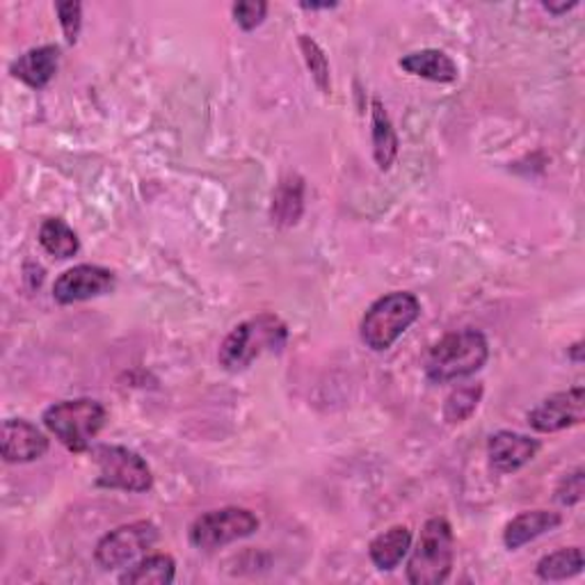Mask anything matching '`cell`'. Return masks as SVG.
I'll use <instances>...</instances> for the list:
<instances>
[{"mask_svg": "<svg viewBox=\"0 0 585 585\" xmlns=\"http://www.w3.org/2000/svg\"><path fill=\"white\" fill-rule=\"evenodd\" d=\"M258 526L261 521L252 510L229 506L199 515L190 526L188 538L190 544L199 551H216L254 536Z\"/></svg>", "mask_w": 585, "mask_h": 585, "instance_id": "obj_6", "label": "cell"}, {"mask_svg": "<svg viewBox=\"0 0 585 585\" xmlns=\"http://www.w3.org/2000/svg\"><path fill=\"white\" fill-rule=\"evenodd\" d=\"M99 464L97 485L103 489H122L131 494H144L154 487V474L150 464L135 451L114 444H99L90 449Z\"/></svg>", "mask_w": 585, "mask_h": 585, "instance_id": "obj_7", "label": "cell"}, {"mask_svg": "<svg viewBox=\"0 0 585 585\" xmlns=\"http://www.w3.org/2000/svg\"><path fill=\"white\" fill-rule=\"evenodd\" d=\"M158 526L152 521H133L103 536L95 549V561L101 570H126L158 542Z\"/></svg>", "mask_w": 585, "mask_h": 585, "instance_id": "obj_8", "label": "cell"}, {"mask_svg": "<svg viewBox=\"0 0 585 585\" xmlns=\"http://www.w3.org/2000/svg\"><path fill=\"white\" fill-rule=\"evenodd\" d=\"M583 494H585V472H583V466H576V470L565 474L559 487H555V501L565 508H572L581 504Z\"/></svg>", "mask_w": 585, "mask_h": 585, "instance_id": "obj_25", "label": "cell"}, {"mask_svg": "<svg viewBox=\"0 0 585 585\" xmlns=\"http://www.w3.org/2000/svg\"><path fill=\"white\" fill-rule=\"evenodd\" d=\"M231 14L241 31L252 33L263 21H266L268 3H263V0H241V3H233Z\"/></svg>", "mask_w": 585, "mask_h": 585, "instance_id": "obj_24", "label": "cell"}, {"mask_svg": "<svg viewBox=\"0 0 585 585\" xmlns=\"http://www.w3.org/2000/svg\"><path fill=\"white\" fill-rule=\"evenodd\" d=\"M485 387L481 383L476 385H462L453 389L444 402V421L451 426L464 423L466 419H472V415L478 409L483 400Z\"/></svg>", "mask_w": 585, "mask_h": 585, "instance_id": "obj_22", "label": "cell"}, {"mask_svg": "<svg viewBox=\"0 0 585 585\" xmlns=\"http://www.w3.org/2000/svg\"><path fill=\"white\" fill-rule=\"evenodd\" d=\"M585 417V389L572 387L567 391H559L547 396L542 402H538L526 421L542 434H553L567 428H574L583 423Z\"/></svg>", "mask_w": 585, "mask_h": 585, "instance_id": "obj_9", "label": "cell"}, {"mask_svg": "<svg viewBox=\"0 0 585 585\" xmlns=\"http://www.w3.org/2000/svg\"><path fill=\"white\" fill-rule=\"evenodd\" d=\"M578 3L574 0V3H561V5H553V3H542V8L549 12V14H555V16H561V14H567L570 10H574Z\"/></svg>", "mask_w": 585, "mask_h": 585, "instance_id": "obj_27", "label": "cell"}, {"mask_svg": "<svg viewBox=\"0 0 585 585\" xmlns=\"http://www.w3.org/2000/svg\"><path fill=\"white\" fill-rule=\"evenodd\" d=\"M305 213V181L298 174H288L279 181L273 195L271 218L275 227H296Z\"/></svg>", "mask_w": 585, "mask_h": 585, "instance_id": "obj_18", "label": "cell"}, {"mask_svg": "<svg viewBox=\"0 0 585 585\" xmlns=\"http://www.w3.org/2000/svg\"><path fill=\"white\" fill-rule=\"evenodd\" d=\"M106 407L95 398H74L51 405L42 421L46 430L71 453L92 449L97 434L106 426Z\"/></svg>", "mask_w": 585, "mask_h": 585, "instance_id": "obj_5", "label": "cell"}, {"mask_svg": "<svg viewBox=\"0 0 585 585\" xmlns=\"http://www.w3.org/2000/svg\"><path fill=\"white\" fill-rule=\"evenodd\" d=\"M585 567L583 549L581 547H567L559 549L553 553H547L544 559H540L536 574L542 581H567L572 576H578Z\"/></svg>", "mask_w": 585, "mask_h": 585, "instance_id": "obj_21", "label": "cell"}, {"mask_svg": "<svg viewBox=\"0 0 585 585\" xmlns=\"http://www.w3.org/2000/svg\"><path fill=\"white\" fill-rule=\"evenodd\" d=\"M288 343V328L275 313H258L233 328L218 350V362L229 373L250 368L261 355L282 353Z\"/></svg>", "mask_w": 585, "mask_h": 585, "instance_id": "obj_2", "label": "cell"}, {"mask_svg": "<svg viewBox=\"0 0 585 585\" xmlns=\"http://www.w3.org/2000/svg\"><path fill=\"white\" fill-rule=\"evenodd\" d=\"M177 578V563L167 553L144 555L120 576L122 585H172Z\"/></svg>", "mask_w": 585, "mask_h": 585, "instance_id": "obj_19", "label": "cell"}, {"mask_svg": "<svg viewBox=\"0 0 585 585\" xmlns=\"http://www.w3.org/2000/svg\"><path fill=\"white\" fill-rule=\"evenodd\" d=\"M300 51L305 55L307 69L311 71V78H313L318 90L323 95H330L332 82H330V63H328L325 51L320 48V44L316 40H311L309 35H300Z\"/></svg>", "mask_w": 585, "mask_h": 585, "instance_id": "obj_23", "label": "cell"}, {"mask_svg": "<svg viewBox=\"0 0 585 585\" xmlns=\"http://www.w3.org/2000/svg\"><path fill=\"white\" fill-rule=\"evenodd\" d=\"M581 353H583V343L578 341V343H574L572 347H570V357L576 362V364H581L583 362V357H581Z\"/></svg>", "mask_w": 585, "mask_h": 585, "instance_id": "obj_29", "label": "cell"}, {"mask_svg": "<svg viewBox=\"0 0 585 585\" xmlns=\"http://www.w3.org/2000/svg\"><path fill=\"white\" fill-rule=\"evenodd\" d=\"M114 273L101 266H92V263H80L65 271L53 284V298L60 305H76L92 298L108 296L114 290Z\"/></svg>", "mask_w": 585, "mask_h": 585, "instance_id": "obj_10", "label": "cell"}, {"mask_svg": "<svg viewBox=\"0 0 585 585\" xmlns=\"http://www.w3.org/2000/svg\"><path fill=\"white\" fill-rule=\"evenodd\" d=\"M371 142H373V158L377 167L387 172L396 156H398V133L391 124V117L379 99L371 101Z\"/></svg>", "mask_w": 585, "mask_h": 585, "instance_id": "obj_16", "label": "cell"}, {"mask_svg": "<svg viewBox=\"0 0 585 585\" xmlns=\"http://www.w3.org/2000/svg\"><path fill=\"white\" fill-rule=\"evenodd\" d=\"M0 453L8 464H25L42 460L48 453V437L25 419H8L3 423Z\"/></svg>", "mask_w": 585, "mask_h": 585, "instance_id": "obj_12", "label": "cell"}, {"mask_svg": "<svg viewBox=\"0 0 585 585\" xmlns=\"http://www.w3.org/2000/svg\"><path fill=\"white\" fill-rule=\"evenodd\" d=\"M538 451H540L538 439L512 430L494 432L487 442L489 466L501 476H510L519 472L521 466L533 462Z\"/></svg>", "mask_w": 585, "mask_h": 585, "instance_id": "obj_11", "label": "cell"}, {"mask_svg": "<svg viewBox=\"0 0 585 585\" xmlns=\"http://www.w3.org/2000/svg\"><path fill=\"white\" fill-rule=\"evenodd\" d=\"M302 10H334L336 3H302Z\"/></svg>", "mask_w": 585, "mask_h": 585, "instance_id": "obj_28", "label": "cell"}, {"mask_svg": "<svg viewBox=\"0 0 585 585\" xmlns=\"http://www.w3.org/2000/svg\"><path fill=\"white\" fill-rule=\"evenodd\" d=\"M489 360V343L483 332L464 328L444 334L426 355L423 371L432 385H449L476 375Z\"/></svg>", "mask_w": 585, "mask_h": 585, "instance_id": "obj_1", "label": "cell"}, {"mask_svg": "<svg viewBox=\"0 0 585 585\" xmlns=\"http://www.w3.org/2000/svg\"><path fill=\"white\" fill-rule=\"evenodd\" d=\"M55 12H57V19H60L67 44L74 46L78 42L80 27H82V5L74 3V0H67V3H55Z\"/></svg>", "mask_w": 585, "mask_h": 585, "instance_id": "obj_26", "label": "cell"}, {"mask_svg": "<svg viewBox=\"0 0 585 585\" xmlns=\"http://www.w3.org/2000/svg\"><path fill=\"white\" fill-rule=\"evenodd\" d=\"M421 316V302L409 290L387 292L375 300L362 318L360 334L373 353H387Z\"/></svg>", "mask_w": 585, "mask_h": 585, "instance_id": "obj_3", "label": "cell"}, {"mask_svg": "<svg viewBox=\"0 0 585 585\" xmlns=\"http://www.w3.org/2000/svg\"><path fill=\"white\" fill-rule=\"evenodd\" d=\"M563 523V515L553 510H526L512 517L506 523L504 531V544L510 551H517L526 544H531L533 540L551 533Z\"/></svg>", "mask_w": 585, "mask_h": 585, "instance_id": "obj_14", "label": "cell"}, {"mask_svg": "<svg viewBox=\"0 0 585 585\" xmlns=\"http://www.w3.org/2000/svg\"><path fill=\"white\" fill-rule=\"evenodd\" d=\"M407 581L412 585H442L449 581L455 563L453 526L444 517H432L423 523L417 547L409 549Z\"/></svg>", "mask_w": 585, "mask_h": 585, "instance_id": "obj_4", "label": "cell"}, {"mask_svg": "<svg viewBox=\"0 0 585 585\" xmlns=\"http://www.w3.org/2000/svg\"><path fill=\"white\" fill-rule=\"evenodd\" d=\"M40 245L46 254L55 258H71L80 250L78 233L63 220V218H48L40 227Z\"/></svg>", "mask_w": 585, "mask_h": 585, "instance_id": "obj_20", "label": "cell"}, {"mask_svg": "<svg viewBox=\"0 0 585 585\" xmlns=\"http://www.w3.org/2000/svg\"><path fill=\"white\" fill-rule=\"evenodd\" d=\"M398 67L407 74L419 76L430 82H455L457 80V65L453 57L439 48H423L407 53L398 60Z\"/></svg>", "mask_w": 585, "mask_h": 585, "instance_id": "obj_15", "label": "cell"}, {"mask_svg": "<svg viewBox=\"0 0 585 585\" xmlns=\"http://www.w3.org/2000/svg\"><path fill=\"white\" fill-rule=\"evenodd\" d=\"M412 549V531L398 523L368 544V559L379 572H394Z\"/></svg>", "mask_w": 585, "mask_h": 585, "instance_id": "obj_17", "label": "cell"}, {"mask_svg": "<svg viewBox=\"0 0 585 585\" xmlns=\"http://www.w3.org/2000/svg\"><path fill=\"white\" fill-rule=\"evenodd\" d=\"M57 67H60V48L46 44L19 55L10 65V74L27 87H33V90H44L55 78Z\"/></svg>", "mask_w": 585, "mask_h": 585, "instance_id": "obj_13", "label": "cell"}]
</instances>
